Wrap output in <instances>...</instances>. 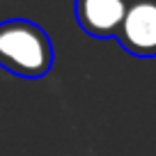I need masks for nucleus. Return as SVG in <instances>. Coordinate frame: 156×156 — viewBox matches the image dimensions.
I'll list each match as a JSON object with an SVG mask.
<instances>
[{
	"label": "nucleus",
	"mask_w": 156,
	"mask_h": 156,
	"mask_svg": "<svg viewBox=\"0 0 156 156\" xmlns=\"http://www.w3.org/2000/svg\"><path fill=\"white\" fill-rule=\"evenodd\" d=\"M129 0H76V21L97 39L117 37L126 14Z\"/></svg>",
	"instance_id": "obj_3"
},
{
	"label": "nucleus",
	"mask_w": 156,
	"mask_h": 156,
	"mask_svg": "<svg viewBox=\"0 0 156 156\" xmlns=\"http://www.w3.org/2000/svg\"><path fill=\"white\" fill-rule=\"evenodd\" d=\"M115 39L136 58H156V0H129Z\"/></svg>",
	"instance_id": "obj_2"
},
{
	"label": "nucleus",
	"mask_w": 156,
	"mask_h": 156,
	"mask_svg": "<svg viewBox=\"0 0 156 156\" xmlns=\"http://www.w3.org/2000/svg\"><path fill=\"white\" fill-rule=\"evenodd\" d=\"M0 67L21 78H41L53 67L51 37L37 23L9 19L0 23Z\"/></svg>",
	"instance_id": "obj_1"
}]
</instances>
